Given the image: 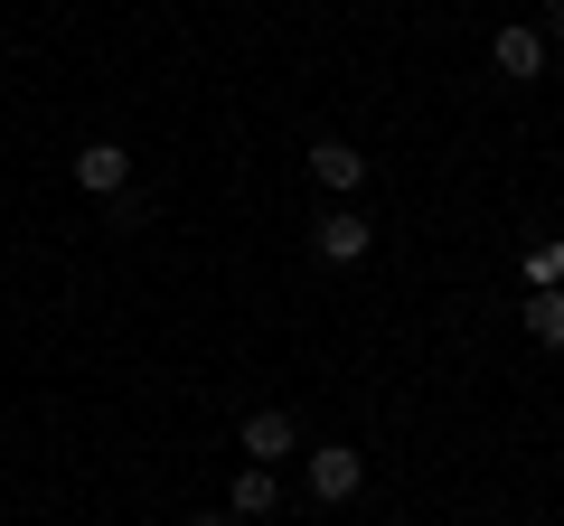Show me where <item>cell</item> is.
Returning <instances> with one entry per match:
<instances>
[{
    "mask_svg": "<svg viewBox=\"0 0 564 526\" xmlns=\"http://www.w3.org/2000/svg\"><path fill=\"white\" fill-rule=\"evenodd\" d=\"M236 442H245V461L282 470V461H292V451H302V424H292V414H282V405H254V414H245V432H236Z\"/></svg>",
    "mask_w": 564,
    "mask_h": 526,
    "instance_id": "cell-3",
    "label": "cell"
},
{
    "mask_svg": "<svg viewBox=\"0 0 564 526\" xmlns=\"http://www.w3.org/2000/svg\"><path fill=\"white\" fill-rule=\"evenodd\" d=\"M273 507H282V480H273V470H263V461H245L236 470V489H226V517H273Z\"/></svg>",
    "mask_w": 564,
    "mask_h": 526,
    "instance_id": "cell-7",
    "label": "cell"
},
{
    "mask_svg": "<svg viewBox=\"0 0 564 526\" xmlns=\"http://www.w3.org/2000/svg\"><path fill=\"white\" fill-rule=\"evenodd\" d=\"M358 489H367V451H348V442L311 451V498H321V507H348Z\"/></svg>",
    "mask_w": 564,
    "mask_h": 526,
    "instance_id": "cell-2",
    "label": "cell"
},
{
    "mask_svg": "<svg viewBox=\"0 0 564 526\" xmlns=\"http://www.w3.org/2000/svg\"><path fill=\"white\" fill-rule=\"evenodd\" d=\"M518 329H527L536 348H564V292H527V302H518Z\"/></svg>",
    "mask_w": 564,
    "mask_h": 526,
    "instance_id": "cell-8",
    "label": "cell"
},
{
    "mask_svg": "<svg viewBox=\"0 0 564 526\" xmlns=\"http://www.w3.org/2000/svg\"><path fill=\"white\" fill-rule=\"evenodd\" d=\"M321 263H367V244H377V226H367V207H329L321 217Z\"/></svg>",
    "mask_w": 564,
    "mask_h": 526,
    "instance_id": "cell-5",
    "label": "cell"
},
{
    "mask_svg": "<svg viewBox=\"0 0 564 526\" xmlns=\"http://www.w3.org/2000/svg\"><path fill=\"white\" fill-rule=\"evenodd\" d=\"M180 526H236V517H226V507H198V517H180Z\"/></svg>",
    "mask_w": 564,
    "mask_h": 526,
    "instance_id": "cell-11",
    "label": "cell"
},
{
    "mask_svg": "<svg viewBox=\"0 0 564 526\" xmlns=\"http://www.w3.org/2000/svg\"><path fill=\"white\" fill-rule=\"evenodd\" d=\"M66 179H76L85 198H132V151L122 142H85L76 161H66Z\"/></svg>",
    "mask_w": 564,
    "mask_h": 526,
    "instance_id": "cell-1",
    "label": "cell"
},
{
    "mask_svg": "<svg viewBox=\"0 0 564 526\" xmlns=\"http://www.w3.org/2000/svg\"><path fill=\"white\" fill-rule=\"evenodd\" d=\"M489 66H499L508 85H536V76H545V39H536V20H508L499 39H489Z\"/></svg>",
    "mask_w": 564,
    "mask_h": 526,
    "instance_id": "cell-4",
    "label": "cell"
},
{
    "mask_svg": "<svg viewBox=\"0 0 564 526\" xmlns=\"http://www.w3.org/2000/svg\"><path fill=\"white\" fill-rule=\"evenodd\" d=\"M536 39H564V0H545V20H536Z\"/></svg>",
    "mask_w": 564,
    "mask_h": 526,
    "instance_id": "cell-10",
    "label": "cell"
},
{
    "mask_svg": "<svg viewBox=\"0 0 564 526\" xmlns=\"http://www.w3.org/2000/svg\"><path fill=\"white\" fill-rule=\"evenodd\" d=\"M518 273H527V292H564V235H536L518 254Z\"/></svg>",
    "mask_w": 564,
    "mask_h": 526,
    "instance_id": "cell-9",
    "label": "cell"
},
{
    "mask_svg": "<svg viewBox=\"0 0 564 526\" xmlns=\"http://www.w3.org/2000/svg\"><path fill=\"white\" fill-rule=\"evenodd\" d=\"M311 179H321L329 198H358L367 188V151L358 142H311Z\"/></svg>",
    "mask_w": 564,
    "mask_h": 526,
    "instance_id": "cell-6",
    "label": "cell"
}]
</instances>
